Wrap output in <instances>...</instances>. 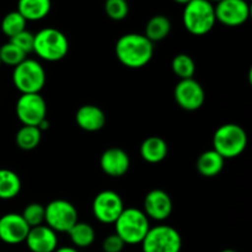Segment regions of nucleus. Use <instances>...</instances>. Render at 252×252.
I'll return each instance as SVG.
<instances>
[{"instance_id":"f257e3e1","label":"nucleus","mask_w":252,"mask_h":252,"mask_svg":"<svg viewBox=\"0 0 252 252\" xmlns=\"http://www.w3.org/2000/svg\"><path fill=\"white\" fill-rule=\"evenodd\" d=\"M116 56L123 65L138 69L147 65L154 54V43L144 34L127 33L118 38L115 47Z\"/></svg>"},{"instance_id":"f03ea898","label":"nucleus","mask_w":252,"mask_h":252,"mask_svg":"<svg viewBox=\"0 0 252 252\" xmlns=\"http://www.w3.org/2000/svg\"><path fill=\"white\" fill-rule=\"evenodd\" d=\"M116 234L126 245L142 244L149 231V218L144 212L137 208H125L115 221Z\"/></svg>"},{"instance_id":"7ed1b4c3","label":"nucleus","mask_w":252,"mask_h":252,"mask_svg":"<svg viewBox=\"0 0 252 252\" xmlns=\"http://www.w3.org/2000/svg\"><path fill=\"white\" fill-rule=\"evenodd\" d=\"M248 145V134L241 126L225 123L214 132L213 150L224 160L233 159L243 154Z\"/></svg>"},{"instance_id":"20e7f679","label":"nucleus","mask_w":252,"mask_h":252,"mask_svg":"<svg viewBox=\"0 0 252 252\" xmlns=\"http://www.w3.org/2000/svg\"><path fill=\"white\" fill-rule=\"evenodd\" d=\"M182 20L189 33L194 36L207 34L217 22L214 5L208 0H191L185 5Z\"/></svg>"},{"instance_id":"39448f33","label":"nucleus","mask_w":252,"mask_h":252,"mask_svg":"<svg viewBox=\"0 0 252 252\" xmlns=\"http://www.w3.org/2000/svg\"><path fill=\"white\" fill-rule=\"evenodd\" d=\"M69 42L65 34L53 27H46L34 34L33 52L46 62H58L65 58Z\"/></svg>"},{"instance_id":"423d86ee","label":"nucleus","mask_w":252,"mask_h":252,"mask_svg":"<svg viewBox=\"0 0 252 252\" xmlns=\"http://www.w3.org/2000/svg\"><path fill=\"white\" fill-rule=\"evenodd\" d=\"M12 83L21 94H39L46 84V71L39 62L26 58L14 68Z\"/></svg>"},{"instance_id":"0eeeda50","label":"nucleus","mask_w":252,"mask_h":252,"mask_svg":"<svg viewBox=\"0 0 252 252\" xmlns=\"http://www.w3.org/2000/svg\"><path fill=\"white\" fill-rule=\"evenodd\" d=\"M78 221L75 206L65 199H54L44 207V223L56 233H68Z\"/></svg>"},{"instance_id":"6e6552de","label":"nucleus","mask_w":252,"mask_h":252,"mask_svg":"<svg viewBox=\"0 0 252 252\" xmlns=\"http://www.w3.org/2000/svg\"><path fill=\"white\" fill-rule=\"evenodd\" d=\"M182 239L179 231L169 225L150 228L142 241L143 252H180Z\"/></svg>"},{"instance_id":"1a4fd4ad","label":"nucleus","mask_w":252,"mask_h":252,"mask_svg":"<svg viewBox=\"0 0 252 252\" xmlns=\"http://www.w3.org/2000/svg\"><path fill=\"white\" fill-rule=\"evenodd\" d=\"M15 111L22 125L38 127L47 117V103L41 94H22L17 100Z\"/></svg>"},{"instance_id":"9d476101","label":"nucleus","mask_w":252,"mask_h":252,"mask_svg":"<svg viewBox=\"0 0 252 252\" xmlns=\"http://www.w3.org/2000/svg\"><path fill=\"white\" fill-rule=\"evenodd\" d=\"M125 209L120 194L111 189L100 192L93 202V213L102 224H113Z\"/></svg>"},{"instance_id":"9b49d317","label":"nucleus","mask_w":252,"mask_h":252,"mask_svg":"<svg viewBox=\"0 0 252 252\" xmlns=\"http://www.w3.org/2000/svg\"><path fill=\"white\" fill-rule=\"evenodd\" d=\"M216 19L229 27L245 24L250 16V5L248 0H221L214 6Z\"/></svg>"},{"instance_id":"f8f14e48","label":"nucleus","mask_w":252,"mask_h":252,"mask_svg":"<svg viewBox=\"0 0 252 252\" xmlns=\"http://www.w3.org/2000/svg\"><path fill=\"white\" fill-rule=\"evenodd\" d=\"M174 96L177 105L186 111L199 110L206 100L203 86L193 78L180 80L174 90Z\"/></svg>"},{"instance_id":"ddd939ff","label":"nucleus","mask_w":252,"mask_h":252,"mask_svg":"<svg viewBox=\"0 0 252 252\" xmlns=\"http://www.w3.org/2000/svg\"><path fill=\"white\" fill-rule=\"evenodd\" d=\"M30 231L29 224L21 214L6 213L0 218V241L7 245L25 243Z\"/></svg>"},{"instance_id":"4468645a","label":"nucleus","mask_w":252,"mask_h":252,"mask_svg":"<svg viewBox=\"0 0 252 252\" xmlns=\"http://www.w3.org/2000/svg\"><path fill=\"white\" fill-rule=\"evenodd\" d=\"M172 201L162 189H152L144 198V214L150 219L161 221L172 213Z\"/></svg>"},{"instance_id":"2eb2a0df","label":"nucleus","mask_w":252,"mask_h":252,"mask_svg":"<svg viewBox=\"0 0 252 252\" xmlns=\"http://www.w3.org/2000/svg\"><path fill=\"white\" fill-rule=\"evenodd\" d=\"M31 252H54L58 248V236L46 224L30 228L25 240Z\"/></svg>"},{"instance_id":"dca6fc26","label":"nucleus","mask_w":252,"mask_h":252,"mask_svg":"<svg viewBox=\"0 0 252 252\" xmlns=\"http://www.w3.org/2000/svg\"><path fill=\"white\" fill-rule=\"evenodd\" d=\"M130 160L127 153L121 148H108L100 158V167L111 177H122L127 174Z\"/></svg>"},{"instance_id":"f3484780","label":"nucleus","mask_w":252,"mask_h":252,"mask_svg":"<svg viewBox=\"0 0 252 252\" xmlns=\"http://www.w3.org/2000/svg\"><path fill=\"white\" fill-rule=\"evenodd\" d=\"M76 125L86 132H97L106 125V115L95 105H84L75 113Z\"/></svg>"},{"instance_id":"a211bd4d","label":"nucleus","mask_w":252,"mask_h":252,"mask_svg":"<svg viewBox=\"0 0 252 252\" xmlns=\"http://www.w3.org/2000/svg\"><path fill=\"white\" fill-rule=\"evenodd\" d=\"M140 157L149 164L161 162L167 155V144L162 138L149 137L140 144Z\"/></svg>"},{"instance_id":"6ab92c4d","label":"nucleus","mask_w":252,"mask_h":252,"mask_svg":"<svg viewBox=\"0 0 252 252\" xmlns=\"http://www.w3.org/2000/svg\"><path fill=\"white\" fill-rule=\"evenodd\" d=\"M51 0H19L17 11L26 21H38L51 11Z\"/></svg>"},{"instance_id":"aec40b11","label":"nucleus","mask_w":252,"mask_h":252,"mask_svg":"<svg viewBox=\"0 0 252 252\" xmlns=\"http://www.w3.org/2000/svg\"><path fill=\"white\" fill-rule=\"evenodd\" d=\"M224 161L225 160L216 150H207L197 159V171L204 177H214L221 172Z\"/></svg>"},{"instance_id":"412c9836","label":"nucleus","mask_w":252,"mask_h":252,"mask_svg":"<svg viewBox=\"0 0 252 252\" xmlns=\"http://www.w3.org/2000/svg\"><path fill=\"white\" fill-rule=\"evenodd\" d=\"M171 31V22L164 15H155L148 21L144 36L150 42H160L166 38Z\"/></svg>"},{"instance_id":"4be33fe9","label":"nucleus","mask_w":252,"mask_h":252,"mask_svg":"<svg viewBox=\"0 0 252 252\" xmlns=\"http://www.w3.org/2000/svg\"><path fill=\"white\" fill-rule=\"evenodd\" d=\"M21 191L19 175L9 169H0V199H12Z\"/></svg>"},{"instance_id":"5701e85b","label":"nucleus","mask_w":252,"mask_h":252,"mask_svg":"<svg viewBox=\"0 0 252 252\" xmlns=\"http://www.w3.org/2000/svg\"><path fill=\"white\" fill-rule=\"evenodd\" d=\"M71 244L76 249H85L93 245L95 241V230L89 223L78 221L70 230L68 231Z\"/></svg>"},{"instance_id":"b1692460","label":"nucleus","mask_w":252,"mask_h":252,"mask_svg":"<svg viewBox=\"0 0 252 252\" xmlns=\"http://www.w3.org/2000/svg\"><path fill=\"white\" fill-rule=\"evenodd\" d=\"M42 132L37 127H32V126H22L16 133V140L17 147L25 152H30L38 147L39 142H41Z\"/></svg>"},{"instance_id":"393cba45","label":"nucleus","mask_w":252,"mask_h":252,"mask_svg":"<svg viewBox=\"0 0 252 252\" xmlns=\"http://www.w3.org/2000/svg\"><path fill=\"white\" fill-rule=\"evenodd\" d=\"M171 69L180 78V80L192 79L196 73V64L189 54H177L171 62Z\"/></svg>"},{"instance_id":"a878e982","label":"nucleus","mask_w":252,"mask_h":252,"mask_svg":"<svg viewBox=\"0 0 252 252\" xmlns=\"http://www.w3.org/2000/svg\"><path fill=\"white\" fill-rule=\"evenodd\" d=\"M27 21L22 17V15L19 11H11L5 15L1 20V31L5 36L9 38H12L20 32L26 30Z\"/></svg>"},{"instance_id":"bb28decb","label":"nucleus","mask_w":252,"mask_h":252,"mask_svg":"<svg viewBox=\"0 0 252 252\" xmlns=\"http://www.w3.org/2000/svg\"><path fill=\"white\" fill-rule=\"evenodd\" d=\"M25 59H26V54L10 41L0 47V62H1V64H6V65L15 68Z\"/></svg>"},{"instance_id":"cd10ccee","label":"nucleus","mask_w":252,"mask_h":252,"mask_svg":"<svg viewBox=\"0 0 252 252\" xmlns=\"http://www.w3.org/2000/svg\"><path fill=\"white\" fill-rule=\"evenodd\" d=\"M21 216L30 228L42 225L44 223V206H42L41 203L27 204Z\"/></svg>"},{"instance_id":"c85d7f7f","label":"nucleus","mask_w":252,"mask_h":252,"mask_svg":"<svg viewBox=\"0 0 252 252\" xmlns=\"http://www.w3.org/2000/svg\"><path fill=\"white\" fill-rule=\"evenodd\" d=\"M105 11L113 21H122L127 17L129 6L127 0H105Z\"/></svg>"},{"instance_id":"c756f323","label":"nucleus","mask_w":252,"mask_h":252,"mask_svg":"<svg viewBox=\"0 0 252 252\" xmlns=\"http://www.w3.org/2000/svg\"><path fill=\"white\" fill-rule=\"evenodd\" d=\"M10 42L12 44H15L16 47H19L25 54H29L33 52V42H34V34L31 33L30 31L25 30V31L20 32L16 36H14L12 38H10Z\"/></svg>"},{"instance_id":"7c9ffc66","label":"nucleus","mask_w":252,"mask_h":252,"mask_svg":"<svg viewBox=\"0 0 252 252\" xmlns=\"http://www.w3.org/2000/svg\"><path fill=\"white\" fill-rule=\"evenodd\" d=\"M126 244L123 243L122 239L117 234H111L105 240L102 241V250L103 252H122L125 249Z\"/></svg>"},{"instance_id":"2f4dec72","label":"nucleus","mask_w":252,"mask_h":252,"mask_svg":"<svg viewBox=\"0 0 252 252\" xmlns=\"http://www.w3.org/2000/svg\"><path fill=\"white\" fill-rule=\"evenodd\" d=\"M54 252H79V250L73 246H63V248H57Z\"/></svg>"},{"instance_id":"473e14b6","label":"nucleus","mask_w":252,"mask_h":252,"mask_svg":"<svg viewBox=\"0 0 252 252\" xmlns=\"http://www.w3.org/2000/svg\"><path fill=\"white\" fill-rule=\"evenodd\" d=\"M174 1H176L177 4H181V5H186V4H189V1H191V0H174Z\"/></svg>"},{"instance_id":"72a5a7b5","label":"nucleus","mask_w":252,"mask_h":252,"mask_svg":"<svg viewBox=\"0 0 252 252\" xmlns=\"http://www.w3.org/2000/svg\"><path fill=\"white\" fill-rule=\"evenodd\" d=\"M220 252H236L235 250H231V249H225V250L220 251Z\"/></svg>"},{"instance_id":"f704fd0d","label":"nucleus","mask_w":252,"mask_h":252,"mask_svg":"<svg viewBox=\"0 0 252 252\" xmlns=\"http://www.w3.org/2000/svg\"><path fill=\"white\" fill-rule=\"evenodd\" d=\"M208 1H211L212 4H213V2H219V1H221V0H208Z\"/></svg>"},{"instance_id":"c9c22d12","label":"nucleus","mask_w":252,"mask_h":252,"mask_svg":"<svg viewBox=\"0 0 252 252\" xmlns=\"http://www.w3.org/2000/svg\"><path fill=\"white\" fill-rule=\"evenodd\" d=\"M0 66H1V62H0Z\"/></svg>"}]
</instances>
